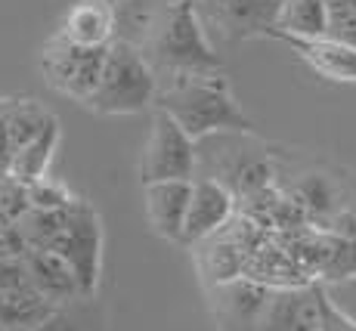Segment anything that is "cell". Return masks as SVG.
Returning a JSON list of instances; mask_svg holds the SVG:
<instances>
[{"mask_svg":"<svg viewBox=\"0 0 356 331\" xmlns=\"http://www.w3.org/2000/svg\"><path fill=\"white\" fill-rule=\"evenodd\" d=\"M31 213V192L25 183L13 180L10 174L3 177L0 189V226H19Z\"/></svg>","mask_w":356,"mask_h":331,"instance_id":"cell-15","label":"cell"},{"mask_svg":"<svg viewBox=\"0 0 356 331\" xmlns=\"http://www.w3.org/2000/svg\"><path fill=\"white\" fill-rule=\"evenodd\" d=\"M99 3H108V6H115V10H118V6H124L127 0H99Z\"/></svg>","mask_w":356,"mask_h":331,"instance_id":"cell-20","label":"cell"},{"mask_svg":"<svg viewBox=\"0 0 356 331\" xmlns=\"http://www.w3.org/2000/svg\"><path fill=\"white\" fill-rule=\"evenodd\" d=\"M13 164V143L10 127H6V99H0V174H10Z\"/></svg>","mask_w":356,"mask_h":331,"instance_id":"cell-19","label":"cell"},{"mask_svg":"<svg viewBox=\"0 0 356 331\" xmlns=\"http://www.w3.org/2000/svg\"><path fill=\"white\" fill-rule=\"evenodd\" d=\"M328 38H338L356 47V10L347 3H332V31Z\"/></svg>","mask_w":356,"mask_h":331,"instance_id":"cell-18","label":"cell"},{"mask_svg":"<svg viewBox=\"0 0 356 331\" xmlns=\"http://www.w3.org/2000/svg\"><path fill=\"white\" fill-rule=\"evenodd\" d=\"M3 177H6V174H0V189H3Z\"/></svg>","mask_w":356,"mask_h":331,"instance_id":"cell-21","label":"cell"},{"mask_svg":"<svg viewBox=\"0 0 356 331\" xmlns=\"http://www.w3.org/2000/svg\"><path fill=\"white\" fill-rule=\"evenodd\" d=\"M59 140H63V124H59V118H53L47 124L44 134L34 136L29 146H22L16 155H13V164H10L13 180L31 186V183L44 180V177H50L47 170H50V161L59 149Z\"/></svg>","mask_w":356,"mask_h":331,"instance_id":"cell-13","label":"cell"},{"mask_svg":"<svg viewBox=\"0 0 356 331\" xmlns=\"http://www.w3.org/2000/svg\"><path fill=\"white\" fill-rule=\"evenodd\" d=\"M266 3H282V0H266Z\"/></svg>","mask_w":356,"mask_h":331,"instance_id":"cell-22","label":"cell"},{"mask_svg":"<svg viewBox=\"0 0 356 331\" xmlns=\"http://www.w3.org/2000/svg\"><path fill=\"white\" fill-rule=\"evenodd\" d=\"M108 47L102 50H87V47H74L56 31L50 34L44 47H40V72H44L47 84L59 96L87 106L90 96L97 93L102 68H106Z\"/></svg>","mask_w":356,"mask_h":331,"instance_id":"cell-5","label":"cell"},{"mask_svg":"<svg viewBox=\"0 0 356 331\" xmlns=\"http://www.w3.org/2000/svg\"><path fill=\"white\" fill-rule=\"evenodd\" d=\"M0 331H10V328H6V325H0Z\"/></svg>","mask_w":356,"mask_h":331,"instance_id":"cell-23","label":"cell"},{"mask_svg":"<svg viewBox=\"0 0 356 331\" xmlns=\"http://www.w3.org/2000/svg\"><path fill=\"white\" fill-rule=\"evenodd\" d=\"M316 294V331H356V319L338 307L323 285H313Z\"/></svg>","mask_w":356,"mask_h":331,"instance_id":"cell-17","label":"cell"},{"mask_svg":"<svg viewBox=\"0 0 356 331\" xmlns=\"http://www.w3.org/2000/svg\"><path fill=\"white\" fill-rule=\"evenodd\" d=\"M102 223L99 213L78 198L68 208V223L65 229L56 236V241L50 245V251H56L59 257L72 266V273L78 275L81 294L90 298L99 285V273H102Z\"/></svg>","mask_w":356,"mask_h":331,"instance_id":"cell-6","label":"cell"},{"mask_svg":"<svg viewBox=\"0 0 356 331\" xmlns=\"http://www.w3.org/2000/svg\"><path fill=\"white\" fill-rule=\"evenodd\" d=\"M56 115L47 112L34 99H6V127H10V143L13 155L22 146H29L34 136H40Z\"/></svg>","mask_w":356,"mask_h":331,"instance_id":"cell-14","label":"cell"},{"mask_svg":"<svg viewBox=\"0 0 356 331\" xmlns=\"http://www.w3.org/2000/svg\"><path fill=\"white\" fill-rule=\"evenodd\" d=\"M232 213H236V195H232L227 186L220 180H211V177L195 180L180 245H202V241L220 236L229 226Z\"/></svg>","mask_w":356,"mask_h":331,"instance_id":"cell-7","label":"cell"},{"mask_svg":"<svg viewBox=\"0 0 356 331\" xmlns=\"http://www.w3.org/2000/svg\"><path fill=\"white\" fill-rule=\"evenodd\" d=\"M159 99V74L136 47L115 40L108 47L106 68L97 93L84 108L97 115H140Z\"/></svg>","mask_w":356,"mask_h":331,"instance_id":"cell-3","label":"cell"},{"mask_svg":"<svg viewBox=\"0 0 356 331\" xmlns=\"http://www.w3.org/2000/svg\"><path fill=\"white\" fill-rule=\"evenodd\" d=\"M193 183L170 180V183L143 186V208H146L149 229H152L159 239H168V241L183 239L189 202H193Z\"/></svg>","mask_w":356,"mask_h":331,"instance_id":"cell-8","label":"cell"},{"mask_svg":"<svg viewBox=\"0 0 356 331\" xmlns=\"http://www.w3.org/2000/svg\"><path fill=\"white\" fill-rule=\"evenodd\" d=\"M159 78L174 74H217L223 59L211 47L198 0H164L152 10L149 31L140 44Z\"/></svg>","mask_w":356,"mask_h":331,"instance_id":"cell-1","label":"cell"},{"mask_svg":"<svg viewBox=\"0 0 356 331\" xmlns=\"http://www.w3.org/2000/svg\"><path fill=\"white\" fill-rule=\"evenodd\" d=\"M29 192H31V208L34 211H65L78 202V198L68 192V186L53 180V177H44V180L31 183Z\"/></svg>","mask_w":356,"mask_h":331,"instance_id":"cell-16","label":"cell"},{"mask_svg":"<svg viewBox=\"0 0 356 331\" xmlns=\"http://www.w3.org/2000/svg\"><path fill=\"white\" fill-rule=\"evenodd\" d=\"M155 108L168 112L195 143L211 134H254V121L242 112L220 72L159 78Z\"/></svg>","mask_w":356,"mask_h":331,"instance_id":"cell-2","label":"cell"},{"mask_svg":"<svg viewBox=\"0 0 356 331\" xmlns=\"http://www.w3.org/2000/svg\"><path fill=\"white\" fill-rule=\"evenodd\" d=\"M298 59L310 68L313 74L334 84H356V47L344 44L338 38L323 40H285Z\"/></svg>","mask_w":356,"mask_h":331,"instance_id":"cell-11","label":"cell"},{"mask_svg":"<svg viewBox=\"0 0 356 331\" xmlns=\"http://www.w3.org/2000/svg\"><path fill=\"white\" fill-rule=\"evenodd\" d=\"M195 146L198 143L170 118L168 112H159V108H155L152 127H149V136H146L143 152H140L143 186L170 183V180L193 183L195 168H198V149Z\"/></svg>","mask_w":356,"mask_h":331,"instance_id":"cell-4","label":"cell"},{"mask_svg":"<svg viewBox=\"0 0 356 331\" xmlns=\"http://www.w3.org/2000/svg\"><path fill=\"white\" fill-rule=\"evenodd\" d=\"M56 34L65 38L68 44L87 47V50L112 47L115 38H118V10L108 3H99V0H78L63 16Z\"/></svg>","mask_w":356,"mask_h":331,"instance_id":"cell-9","label":"cell"},{"mask_svg":"<svg viewBox=\"0 0 356 331\" xmlns=\"http://www.w3.org/2000/svg\"><path fill=\"white\" fill-rule=\"evenodd\" d=\"M25 266H29L31 285L38 288L53 307H63V303H72V300H87L84 294H81L78 275L72 273V266H68L56 251H50V248H29Z\"/></svg>","mask_w":356,"mask_h":331,"instance_id":"cell-10","label":"cell"},{"mask_svg":"<svg viewBox=\"0 0 356 331\" xmlns=\"http://www.w3.org/2000/svg\"><path fill=\"white\" fill-rule=\"evenodd\" d=\"M328 31H332V0H282L270 38L323 40Z\"/></svg>","mask_w":356,"mask_h":331,"instance_id":"cell-12","label":"cell"}]
</instances>
